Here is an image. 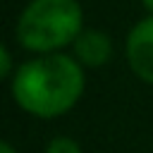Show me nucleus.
<instances>
[{
  "instance_id": "nucleus-1",
  "label": "nucleus",
  "mask_w": 153,
  "mask_h": 153,
  "mask_svg": "<svg viewBox=\"0 0 153 153\" xmlns=\"http://www.w3.org/2000/svg\"><path fill=\"white\" fill-rule=\"evenodd\" d=\"M84 69L76 57L65 53H48L17 67L10 91L24 112L50 120L76 105L84 93Z\"/></svg>"
},
{
  "instance_id": "nucleus-2",
  "label": "nucleus",
  "mask_w": 153,
  "mask_h": 153,
  "mask_svg": "<svg viewBox=\"0 0 153 153\" xmlns=\"http://www.w3.org/2000/svg\"><path fill=\"white\" fill-rule=\"evenodd\" d=\"M84 31L79 0H31L17 22V41L38 55L60 53Z\"/></svg>"
},
{
  "instance_id": "nucleus-3",
  "label": "nucleus",
  "mask_w": 153,
  "mask_h": 153,
  "mask_svg": "<svg viewBox=\"0 0 153 153\" xmlns=\"http://www.w3.org/2000/svg\"><path fill=\"white\" fill-rule=\"evenodd\" d=\"M124 53L131 72L141 81L153 84V14L131 26L127 33Z\"/></svg>"
},
{
  "instance_id": "nucleus-4",
  "label": "nucleus",
  "mask_w": 153,
  "mask_h": 153,
  "mask_svg": "<svg viewBox=\"0 0 153 153\" xmlns=\"http://www.w3.org/2000/svg\"><path fill=\"white\" fill-rule=\"evenodd\" d=\"M72 45H74V57L79 60L81 67L98 69L108 65L112 57V41L100 29H84Z\"/></svg>"
},
{
  "instance_id": "nucleus-5",
  "label": "nucleus",
  "mask_w": 153,
  "mask_h": 153,
  "mask_svg": "<svg viewBox=\"0 0 153 153\" xmlns=\"http://www.w3.org/2000/svg\"><path fill=\"white\" fill-rule=\"evenodd\" d=\"M45 153H81V148L72 136H55L48 141Z\"/></svg>"
},
{
  "instance_id": "nucleus-6",
  "label": "nucleus",
  "mask_w": 153,
  "mask_h": 153,
  "mask_svg": "<svg viewBox=\"0 0 153 153\" xmlns=\"http://www.w3.org/2000/svg\"><path fill=\"white\" fill-rule=\"evenodd\" d=\"M10 74H12V55L7 45H0V76L7 79Z\"/></svg>"
},
{
  "instance_id": "nucleus-7",
  "label": "nucleus",
  "mask_w": 153,
  "mask_h": 153,
  "mask_svg": "<svg viewBox=\"0 0 153 153\" xmlns=\"http://www.w3.org/2000/svg\"><path fill=\"white\" fill-rule=\"evenodd\" d=\"M0 153H17V151L12 148V143H10V141H2V143H0Z\"/></svg>"
},
{
  "instance_id": "nucleus-8",
  "label": "nucleus",
  "mask_w": 153,
  "mask_h": 153,
  "mask_svg": "<svg viewBox=\"0 0 153 153\" xmlns=\"http://www.w3.org/2000/svg\"><path fill=\"white\" fill-rule=\"evenodd\" d=\"M141 2H143V7H146L151 14H153V0H141Z\"/></svg>"
}]
</instances>
